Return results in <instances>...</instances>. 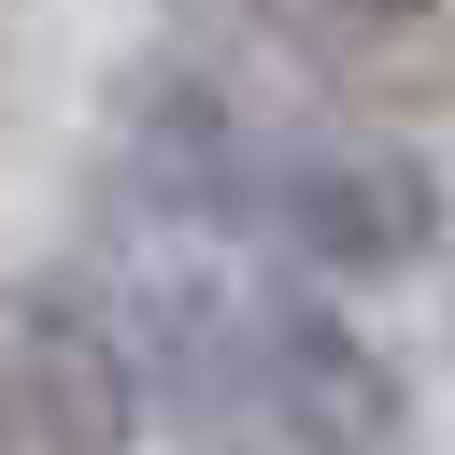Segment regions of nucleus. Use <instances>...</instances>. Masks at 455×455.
Returning a JSON list of instances; mask_svg holds the SVG:
<instances>
[{
  "label": "nucleus",
  "instance_id": "f257e3e1",
  "mask_svg": "<svg viewBox=\"0 0 455 455\" xmlns=\"http://www.w3.org/2000/svg\"><path fill=\"white\" fill-rule=\"evenodd\" d=\"M100 284L142 341V412L185 455H412V398H398L384 341L341 313V284L199 242V228H156Z\"/></svg>",
  "mask_w": 455,
  "mask_h": 455
},
{
  "label": "nucleus",
  "instance_id": "f03ea898",
  "mask_svg": "<svg viewBox=\"0 0 455 455\" xmlns=\"http://www.w3.org/2000/svg\"><path fill=\"white\" fill-rule=\"evenodd\" d=\"M242 256H284L313 284H398L441 256V171L327 100H284L270 142H256V185H242Z\"/></svg>",
  "mask_w": 455,
  "mask_h": 455
},
{
  "label": "nucleus",
  "instance_id": "7ed1b4c3",
  "mask_svg": "<svg viewBox=\"0 0 455 455\" xmlns=\"http://www.w3.org/2000/svg\"><path fill=\"white\" fill-rule=\"evenodd\" d=\"M142 412V341L100 270H14L0 284V455H128Z\"/></svg>",
  "mask_w": 455,
  "mask_h": 455
},
{
  "label": "nucleus",
  "instance_id": "20e7f679",
  "mask_svg": "<svg viewBox=\"0 0 455 455\" xmlns=\"http://www.w3.org/2000/svg\"><path fill=\"white\" fill-rule=\"evenodd\" d=\"M299 14H327V28H412L427 0H299Z\"/></svg>",
  "mask_w": 455,
  "mask_h": 455
}]
</instances>
